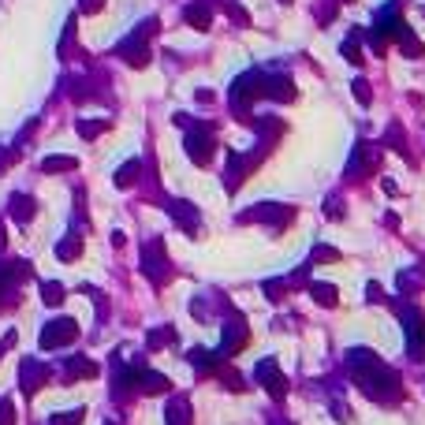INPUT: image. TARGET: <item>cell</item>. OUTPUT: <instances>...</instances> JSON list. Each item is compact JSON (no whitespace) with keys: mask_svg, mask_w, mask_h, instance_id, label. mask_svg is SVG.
Returning a JSON list of instances; mask_svg holds the SVG:
<instances>
[{"mask_svg":"<svg viewBox=\"0 0 425 425\" xmlns=\"http://www.w3.org/2000/svg\"><path fill=\"white\" fill-rule=\"evenodd\" d=\"M347 366H350V377H355V384L362 388L369 399H377V403H395V399L403 395L399 377H395L392 369H388L381 358L373 355V350L350 347V350H347Z\"/></svg>","mask_w":425,"mask_h":425,"instance_id":"1","label":"cell"},{"mask_svg":"<svg viewBox=\"0 0 425 425\" xmlns=\"http://www.w3.org/2000/svg\"><path fill=\"white\" fill-rule=\"evenodd\" d=\"M75 339H79L75 317H57V321H49V325L41 328L38 344H41V350H60V347L75 344Z\"/></svg>","mask_w":425,"mask_h":425,"instance_id":"2","label":"cell"},{"mask_svg":"<svg viewBox=\"0 0 425 425\" xmlns=\"http://www.w3.org/2000/svg\"><path fill=\"white\" fill-rule=\"evenodd\" d=\"M399 317L406 328V344H411V358H425V313L418 306H406Z\"/></svg>","mask_w":425,"mask_h":425,"instance_id":"3","label":"cell"},{"mask_svg":"<svg viewBox=\"0 0 425 425\" xmlns=\"http://www.w3.org/2000/svg\"><path fill=\"white\" fill-rule=\"evenodd\" d=\"M254 377H257L265 388H269L273 399H284V395H288V377L280 373V366H276L273 358H261V362H257V369H254Z\"/></svg>","mask_w":425,"mask_h":425,"instance_id":"4","label":"cell"},{"mask_svg":"<svg viewBox=\"0 0 425 425\" xmlns=\"http://www.w3.org/2000/svg\"><path fill=\"white\" fill-rule=\"evenodd\" d=\"M212 127H206V123H194V131L187 135V153L194 157L198 164H209L212 161Z\"/></svg>","mask_w":425,"mask_h":425,"instance_id":"5","label":"cell"},{"mask_svg":"<svg viewBox=\"0 0 425 425\" xmlns=\"http://www.w3.org/2000/svg\"><path fill=\"white\" fill-rule=\"evenodd\" d=\"M246 339H250V332H246V321L243 317H232L224 325V339H220V355L217 358H232L239 350L246 347Z\"/></svg>","mask_w":425,"mask_h":425,"instance_id":"6","label":"cell"},{"mask_svg":"<svg viewBox=\"0 0 425 425\" xmlns=\"http://www.w3.org/2000/svg\"><path fill=\"white\" fill-rule=\"evenodd\" d=\"M153 26H157L153 19H150V23H142V30L131 34V38L119 45V57H123L127 63H135V68H142V63H146V41H150Z\"/></svg>","mask_w":425,"mask_h":425,"instance_id":"7","label":"cell"},{"mask_svg":"<svg viewBox=\"0 0 425 425\" xmlns=\"http://www.w3.org/2000/svg\"><path fill=\"white\" fill-rule=\"evenodd\" d=\"M261 82H265L261 71H246V75H239L235 86H232V105L235 108H246V101L261 94Z\"/></svg>","mask_w":425,"mask_h":425,"instance_id":"8","label":"cell"},{"mask_svg":"<svg viewBox=\"0 0 425 425\" xmlns=\"http://www.w3.org/2000/svg\"><path fill=\"white\" fill-rule=\"evenodd\" d=\"M45 381H49V369H45L38 358H23V362H19V388H23V392L34 395Z\"/></svg>","mask_w":425,"mask_h":425,"instance_id":"9","label":"cell"},{"mask_svg":"<svg viewBox=\"0 0 425 425\" xmlns=\"http://www.w3.org/2000/svg\"><path fill=\"white\" fill-rule=\"evenodd\" d=\"M142 265H146V276H150V280H164V273H168V257H164V246H161V243H146Z\"/></svg>","mask_w":425,"mask_h":425,"instance_id":"10","label":"cell"},{"mask_svg":"<svg viewBox=\"0 0 425 425\" xmlns=\"http://www.w3.org/2000/svg\"><path fill=\"white\" fill-rule=\"evenodd\" d=\"M8 209H12V217L19 220V224H30V220H34V212H38V201H34L30 194H12Z\"/></svg>","mask_w":425,"mask_h":425,"instance_id":"11","label":"cell"},{"mask_svg":"<svg viewBox=\"0 0 425 425\" xmlns=\"http://www.w3.org/2000/svg\"><path fill=\"white\" fill-rule=\"evenodd\" d=\"M138 388L146 395H161V392H168V377L157 373V369H138Z\"/></svg>","mask_w":425,"mask_h":425,"instance_id":"12","label":"cell"},{"mask_svg":"<svg viewBox=\"0 0 425 425\" xmlns=\"http://www.w3.org/2000/svg\"><path fill=\"white\" fill-rule=\"evenodd\" d=\"M164 418H168V425H190V403H187V395H175V399L164 406Z\"/></svg>","mask_w":425,"mask_h":425,"instance_id":"13","label":"cell"},{"mask_svg":"<svg viewBox=\"0 0 425 425\" xmlns=\"http://www.w3.org/2000/svg\"><path fill=\"white\" fill-rule=\"evenodd\" d=\"M261 94H269V97H276V101H291V97H295V86H291L288 75H276V79H265Z\"/></svg>","mask_w":425,"mask_h":425,"instance_id":"14","label":"cell"},{"mask_svg":"<svg viewBox=\"0 0 425 425\" xmlns=\"http://www.w3.org/2000/svg\"><path fill=\"white\" fill-rule=\"evenodd\" d=\"M168 212L179 220L183 228H187V232H194V228H198V212H194L190 201H168Z\"/></svg>","mask_w":425,"mask_h":425,"instance_id":"15","label":"cell"},{"mask_svg":"<svg viewBox=\"0 0 425 425\" xmlns=\"http://www.w3.org/2000/svg\"><path fill=\"white\" fill-rule=\"evenodd\" d=\"M101 369H97V362H90V358H82V355H75V358H68V377H82V381H90V377H97Z\"/></svg>","mask_w":425,"mask_h":425,"instance_id":"16","label":"cell"},{"mask_svg":"<svg viewBox=\"0 0 425 425\" xmlns=\"http://www.w3.org/2000/svg\"><path fill=\"white\" fill-rule=\"evenodd\" d=\"M79 168V161H75V157H63V153H52V157H45V161H41V172H75Z\"/></svg>","mask_w":425,"mask_h":425,"instance_id":"17","label":"cell"},{"mask_svg":"<svg viewBox=\"0 0 425 425\" xmlns=\"http://www.w3.org/2000/svg\"><path fill=\"white\" fill-rule=\"evenodd\" d=\"M79 254H82V239L79 235H68V239H60V243H57V257H60V261H75Z\"/></svg>","mask_w":425,"mask_h":425,"instance_id":"18","label":"cell"},{"mask_svg":"<svg viewBox=\"0 0 425 425\" xmlns=\"http://www.w3.org/2000/svg\"><path fill=\"white\" fill-rule=\"evenodd\" d=\"M187 23L194 26V30H209V23H212L209 8H206V4H190V8H187Z\"/></svg>","mask_w":425,"mask_h":425,"instance_id":"19","label":"cell"},{"mask_svg":"<svg viewBox=\"0 0 425 425\" xmlns=\"http://www.w3.org/2000/svg\"><path fill=\"white\" fill-rule=\"evenodd\" d=\"M310 295L321 302V306H336V302H339V299H336V288H332V284H321V280L310 284Z\"/></svg>","mask_w":425,"mask_h":425,"instance_id":"20","label":"cell"},{"mask_svg":"<svg viewBox=\"0 0 425 425\" xmlns=\"http://www.w3.org/2000/svg\"><path fill=\"white\" fill-rule=\"evenodd\" d=\"M63 295H68V291H63V284H57V280H45L41 284V302H45V306H60Z\"/></svg>","mask_w":425,"mask_h":425,"instance_id":"21","label":"cell"},{"mask_svg":"<svg viewBox=\"0 0 425 425\" xmlns=\"http://www.w3.org/2000/svg\"><path fill=\"white\" fill-rule=\"evenodd\" d=\"M138 172H142V164H138V161H127L123 168L116 172V187H123V190H127V187H131V183L138 179Z\"/></svg>","mask_w":425,"mask_h":425,"instance_id":"22","label":"cell"},{"mask_svg":"<svg viewBox=\"0 0 425 425\" xmlns=\"http://www.w3.org/2000/svg\"><path fill=\"white\" fill-rule=\"evenodd\" d=\"M82 418H86V411L82 406H75V411H57L49 418V425H82Z\"/></svg>","mask_w":425,"mask_h":425,"instance_id":"23","label":"cell"},{"mask_svg":"<svg viewBox=\"0 0 425 425\" xmlns=\"http://www.w3.org/2000/svg\"><path fill=\"white\" fill-rule=\"evenodd\" d=\"M75 127H79V135H82V138H97L108 123H105V119H79Z\"/></svg>","mask_w":425,"mask_h":425,"instance_id":"24","label":"cell"},{"mask_svg":"<svg viewBox=\"0 0 425 425\" xmlns=\"http://www.w3.org/2000/svg\"><path fill=\"white\" fill-rule=\"evenodd\" d=\"M172 339H175V328H153V332H150V347H153V350H157V347H168Z\"/></svg>","mask_w":425,"mask_h":425,"instance_id":"25","label":"cell"},{"mask_svg":"<svg viewBox=\"0 0 425 425\" xmlns=\"http://www.w3.org/2000/svg\"><path fill=\"white\" fill-rule=\"evenodd\" d=\"M0 425H15V403L0 395Z\"/></svg>","mask_w":425,"mask_h":425,"instance_id":"26","label":"cell"},{"mask_svg":"<svg viewBox=\"0 0 425 425\" xmlns=\"http://www.w3.org/2000/svg\"><path fill=\"white\" fill-rule=\"evenodd\" d=\"M350 86H355V97H358V105H369V101H373V94H369V82H366V79H355V82H350Z\"/></svg>","mask_w":425,"mask_h":425,"instance_id":"27","label":"cell"},{"mask_svg":"<svg viewBox=\"0 0 425 425\" xmlns=\"http://www.w3.org/2000/svg\"><path fill=\"white\" fill-rule=\"evenodd\" d=\"M339 257V250H332V246H317L313 250V261H336Z\"/></svg>","mask_w":425,"mask_h":425,"instance_id":"28","label":"cell"},{"mask_svg":"<svg viewBox=\"0 0 425 425\" xmlns=\"http://www.w3.org/2000/svg\"><path fill=\"white\" fill-rule=\"evenodd\" d=\"M101 4H105V0H79V12L82 15H94V12H101Z\"/></svg>","mask_w":425,"mask_h":425,"instance_id":"29","label":"cell"},{"mask_svg":"<svg viewBox=\"0 0 425 425\" xmlns=\"http://www.w3.org/2000/svg\"><path fill=\"white\" fill-rule=\"evenodd\" d=\"M344 57H347L350 63H362V57H358V41H355V38H350V41L344 45Z\"/></svg>","mask_w":425,"mask_h":425,"instance_id":"30","label":"cell"},{"mask_svg":"<svg viewBox=\"0 0 425 425\" xmlns=\"http://www.w3.org/2000/svg\"><path fill=\"white\" fill-rule=\"evenodd\" d=\"M15 157H19V150H0V168H8V164H12Z\"/></svg>","mask_w":425,"mask_h":425,"instance_id":"31","label":"cell"},{"mask_svg":"<svg viewBox=\"0 0 425 425\" xmlns=\"http://www.w3.org/2000/svg\"><path fill=\"white\" fill-rule=\"evenodd\" d=\"M8 246V235H4V220H0V250Z\"/></svg>","mask_w":425,"mask_h":425,"instance_id":"32","label":"cell"},{"mask_svg":"<svg viewBox=\"0 0 425 425\" xmlns=\"http://www.w3.org/2000/svg\"><path fill=\"white\" fill-rule=\"evenodd\" d=\"M105 425H116V422H105Z\"/></svg>","mask_w":425,"mask_h":425,"instance_id":"33","label":"cell"}]
</instances>
